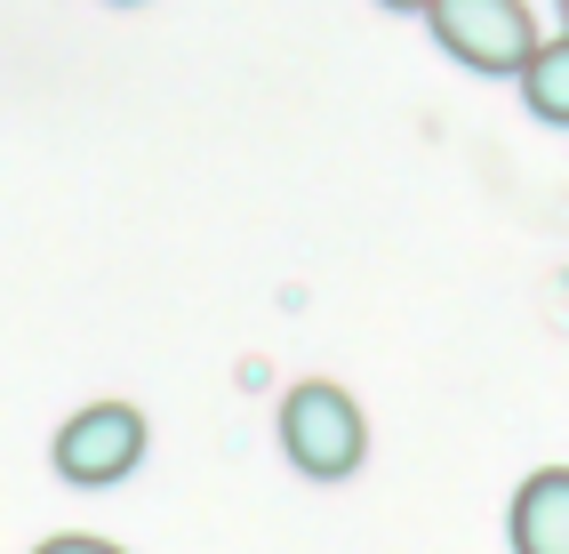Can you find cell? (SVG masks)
<instances>
[{
    "mask_svg": "<svg viewBox=\"0 0 569 554\" xmlns=\"http://www.w3.org/2000/svg\"><path fill=\"white\" fill-rule=\"evenodd\" d=\"M32 554H129V546H112V538H97V531H64V538H41Z\"/></svg>",
    "mask_w": 569,
    "mask_h": 554,
    "instance_id": "obj_6",
    "label": "cell"
},
{
    "mask_svg": "<svg viewBox=\"0 0 569 554\" xmlns=\"http://www.w3.org/2000/svg\"><path fill=\"white\" fill-rule=\"evenodd\" d=\"M281 451L306 483H346L369 458V418L337 378H297L281 394Z\"/></svg>",
    "mask_w": 569,
    "mask_h": 554,
    "instance_id": "obj_1",
    "label": "cell"
},
{
    "mask_svg": "<svg viewBox=\"0 0 569 554\" xmlns=\"http://www.w3.org/2000/svg\"><path fill=\"white\" fill-rule=\"evenodd\" d=\"M426 24L466 72H521V57L538 49V24L521 0H433Z\"/></svg>",
    "mask_w": 569,
    "mask_h": 554,
    "instance_id": "obj_3",
    "label": "cell"
},
{
    "mask_svg": "<svg viewBox=\"0 0 569 554\" xmlns=\"http://www.w3.org/2000/svg\"><path fill=\"white\" fill-rule=\"evenodd\" d=\"M49 466L57 483L72 491H112L129 483V474L144 466V410L137 402H89V410H72L49 442Z\"/></svg>",
    "mask_w": 569,
    "mask_h": 554,
    "instance_id": "obj_2",
    "label": "cell"
},
{
    "mask_svg": "<svg viewBox=\"0 0 569 554\" xmlns=\"http://www.w3.org/2000/svg\"><path fill=\"white\" fill-rule=\"evenodd\" d=\"M377 9H401V17H426L433 0H377Z\"/></svg>",
    "mask_w": 569,
    "mask_h": 554,
    "instance_id": "obj_7",
    "label": "cell"
},
{
    "mask_svg": "<svg viewBox=\"0 0 569 554\" xmlns=\"http://www.w3.org/2000/svg\"><path fill=\"white\" fill-rule=\"evenodd\" d=\"M513 554H569V466H538L506 506Z\"/></svg>",
    "mask_w": 569,
    "mask_h": 554,
    "instance_id": "obj_4",
    "label": "cell"
},
{
    "mask_svg": "<svg viewBox=\"0 0 569 554\" xmlns=\"http://www.w3.org/2000/svg\"><path fill=\"white\" fill-rule=\"evenodd\" d=\"M513 81H521L529 113H538L546 129H561V121H569V41H538V49L521 57Z\"/></svg>",
    "mask_w": 569,
    "mask_h": 554,
    "instance_id": "obj_5",
    "label": "cell"
}]
</instances>
